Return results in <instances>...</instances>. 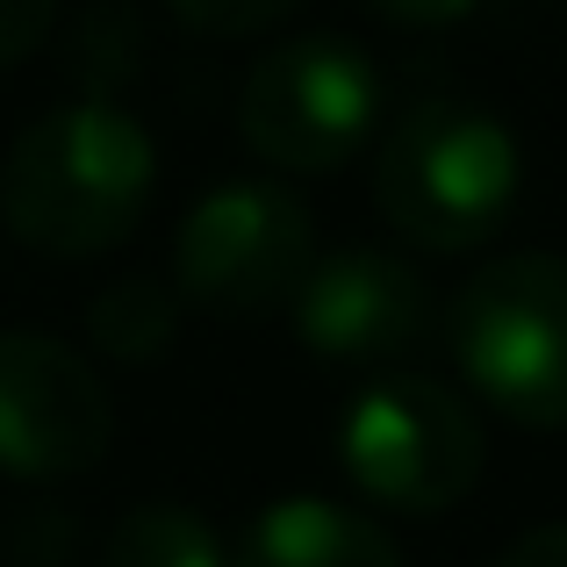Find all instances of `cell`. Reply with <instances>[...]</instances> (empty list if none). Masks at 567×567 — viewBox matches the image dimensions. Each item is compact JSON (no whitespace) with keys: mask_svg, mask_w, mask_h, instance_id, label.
<instances>
[{"mask_svg":"<svg viewBox=\"0 0 567 567\" xmlns=\"http://www.w3.org/2000/svg\"><path fill=\"white\" fill-rule=\"evenodd\" d=\"M445 346L482 410L525 431H567V259H488L445 309Z\"/></svg>","mask_w":567,"mask_h":567,"instance_id":"cell-3","label":"cell"},{"mask_svg":"<svg viewBox=\"0 0 567 567\" xmlns=\"http://www.w3.org/2000/svg\"><path fill=\"white\" fill-rule=\"evenodd\" d=\"M496 567H567V525H532L525 539L503 546Z\"/></svg>","mask_w":567,"mask_h":567,"instance_id":"cell-17","label":"cell"},{"mask_svg":"<svg viewBox=\"0 0 567 567\" xmlns=\"http://www.w3.org/2000/svg\"><path fill=\"white\" fill-rule=\"evenodd\" d=\"M115 445L109 381L43 331H0V474L72 482Z\"/></svg>","mask_w":567,"mask_h":567,"instance_id":"cell-7","label":"cell"},{"mask_svg":"<svg viewBox=\"0 0 567 567\" xmlns=\"http://www.w3.org/2000/svg\"><path fill=\"white\" fill-rule=\"evenodd\" d=\"M381 123V72L346 37L274 43L237 86V137L274 173H338Z\"/></svg>","mask_w":567,"mask_h":567,"instance_id":"cell-5","label":"cell"},{"mask_svg":"<svg viewBox=\"0 0 567 567\" xmlns=\"http://www.w3.org/2000/svg\"><path fill=\"white\" fill-rule=\"evenodd\" d=\"M158 187V144L115 101H65L22 123L0 166L8 237L43 259H101L144 223Z\"/></svg>","mask_w":567,"mask_h":567,"instance_id":"cell-1","label":"cell"},{"mask_svg":"<svg viewBox=\"0 0 567 567\" xmlns=\"http://www.w3.org/2000/svg\"><path fill=\"white\" fill-rule=\"evenodd\" d=\"M72 517H58V511H29V517H14V532H8V560L14 567H65L72 560Z\"/></svg>","mask_w":567,"mask_h":567,"instance_id":"cell-15","label":"cell"},{"mask_svg":"<svg viewBox=\"0 0 567 567\" xmlns=\"http://www.w3.org/2000/svg\"><path fill=\"white\" fill-rule=\"evenodd\" d=\"M230 567H402V546L352 503L280 496L237 532Z\"/></svg>","mask_w":567,"mask_h":567,"instance_id":"cell-9","label":"cell"},{"mask_svg":"<svg viewBox=\"0 0 567 567\" xmlns=\"http://www.w3.org/2000/svg\"><path fill=\"white\" fill-rule=\"evenodd\" d=\"M295 8H302V0H166V14H173V22L194 29V37H208V43L259 37V29L288 22Z\"/></svg>","mask_w":567,"mask_h":567,"instance_id":"cell-13","label":"cell"},{"mask_svg":"<svg viewBox=\"0 0 567 567\" xmlns=\"http://www.w3.org/2000/svg\"><path fill=\"white\" fill-rule=\"evenodd\" d=\"M130 58H137V14L115 8V0H101V8L80 22V37H72V72H80L86 101H109L115 72L130 80Z\"/></svg>","mask_w":567,"mask_h":567,"instance_id":"cell-12","label":"cell"},{"mask_svg":"<svg viewBox=\"0 0 567 567\" xmlns=\"http://www.w3.org/2000/svg\"><path fill=\"white\" fill-rule=\"evenodd\" d=\"M338 460L352 488L395 517H439L482 482V416L460 388L431 374H381L338 424Z\"/></svg>","mask_w":567,"mask_h":567,"instance_id":"cell-4","label":"cell"},{"mask_svg":"<svg viewBox=\"0 0 567 567\" xmlns=\"http://www.w3.org/2000/svg\"><path fill=\"white\" fill-rule=\"evenodd\" d=\"M181 288H158V280H115V288H101L94 302H86V338H94V352H109L115 367H152L173 352V338H181Z\"/></svg>","mask_w":567,"mask_h":567,"instance_id":"cell-10","label":"cell"},{"mask_svg":"<svg viewBox=\"0 0 567 567\" xmlns=\"http://www.w3.org/2000/svg\"><path fill=\"white\" fill-rule=\"evenodd\" d=\"M317 266V223L280 181H223L181 216L173 288L216 317H266L295 302Z\"/></svg>","mask_w":567,"mask_h":567,"instance_id":"cell-6","label":"cell"},{"mask_svg":"<svg viewBox=\"0 0 567 567\" xmlns=\"http://www.w3.org/2000/svg\"><path fill=\"white\" fill-rule=\"evenodd\" d=\"M288 317H295V338L323 367H395L431 331V288L395 251L346 245L309 266Z\"/></svg>","mask_w":567,"mask_h":567,"instance_id":"cell-8","label":"cell"},{"mask_svg":"<svg viewBox=\"0 0 567 567\" xmlns=\"http://www.w3.org/2000/svg\"><path fill=\"white\" fill-rule=\"evenodd\" d=\"M367 8L395 29H460V22H474L488 0H367Z\"/></svg>","mask_w":567,"mask_h":567,"instance_id":"cell-16","label":"cell"},{"mask_svg":"<svg viewBox=\"0 0 567 567\" xmlns=\"http://www.w3.org/2000/svg\"><path fill=\"white\" fill-rule=\"evenodd\" d=\"M101 567H230V546L187 503H137L123 525L109 532Z\"/></svg>","mask_w":567,"mask_h":567,"instance_id":"cell-11","label":"cell"},{"mask_svg":"<svg viewBox=\"0 0 567 567\" xmlns=\"http://www.w3.org/2000/svg\"><path fill=\"white\" fill-rule=\"evenodd\" d=\"M525 158L503 115L474 101H416L381 137L374 208L416 251H474L511 223Z\"/></svg>","mask_w":567,"mask_h":567,"instance_id":"cell-2","label":"cell"},{"mask_svg":"<svg viewBox=\"0 0 567 567\" xmlns=\"http://www.w3.org/2000/svg\"><path fill=\"white\" fill-rule=\"evenodd\" d=\"M58 14H65V0H0V72L37 58L51 43Z\"/></svg>","mask_w":567,"mask_h":567,"instance_id":"cell-14","label":"cell"}]
</instances>
